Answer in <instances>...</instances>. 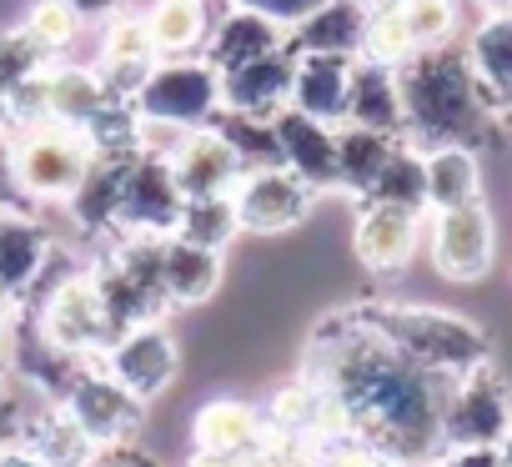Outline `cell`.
<instances>
[{"mask_svg": "<svg viewBox=\"0 0 512 467\" xmlns=\"http://www.w3.org/2000/svg\"><path fill=\"white\" fill-rule=\"evenodd\" d=\"M307 377L332 387L352 412V432L392 462L442 457V412L452 397V377L407 362L362 322V312L332 317L312 337Z\"/></svg>", "mask_w": 512, "mask_h": 467, "instance_id": "1", "label": "cell"}, {"mask_svg": "<svg viewBox=\"0 0 512 467\" xmlns=\"http://www.w3.org/2000/svg\"><path fill=\"white\" fill-rule=\"evenodd\" d=\"M402 91V131H412L427 151L432 146H477L487 136V96L467 66V56L432 46L397 66Z\"/></svg>", "mask_w": 512, "mask_h": 467, "instance_id": "2", "label": "cell"}, {"mask_svg": "<svg viewBox=\"0 0 512 467\" xmlns=\"http://www.w3.org/2000/svg\"><path fill=\"white\" fill-rule=\"evenodd\" d=\"M362 322L392 342L407 362L437 372V377H462L487 362V337L467 317L432 312V307H362Z\"/></svg>", "mask_w": 512, "mask_h": 467, "instance_id": "3", "label": "cell"}, {"mask_svg": "<svg viewBox=\"0 0 512 467\" xmlns=\"http://www.w3.org/2000/svg\"><path fill=\"white\" fill-rule=\"evenodd\" d=\"M96 156H101V141L86 126H66L46 116V121H31L16 146V181L36 201H61L81 186Z\"/></svg>", "mask_w": 512, "mask_h": 467, "instance_id": "4", "label": "cell"}, {"mask_svg": "<svg viewBox=\"0 0 512 467\" xmlns=\"http://www.w3.org/2000/svg\"><path fill=\"white\" fill-rule=\"evenodd\" d=\"M136 106L146 121H171V126H206L221 106V71L211 61H171L151 66V76L136 91Z\"/></svg>", "mask_w": 512, "mask_h": 467, "instance_id": "5", "label": "cell"}, {"mask_svg": "<svg viewBox=\"0 0 512 467\" xmlns=\"http://www.w3.org/2000/svg\"><path fill=\"white\" fill-rule=\"evenodd\" d=\"M507 432H512V407H507L502 377L487 362L462 372L442 412V452L447 447H497Z\"/></svg>", "mask_w": 512, "mask_h": 467, "instance_id": "6", "label": "cell"}, {"mask_svg": "<svg viewBox=\"0 0 512 467\" xmlns=\"http://www.w3.org/2000/svg\"><path fill=\"white\" fill-rule=\"evenodd\" d=\"M231 201L246 231H287L312 211V186L282 161H267V166H251L236 176Z\"/></svg>", "mask_w": 512, "mask_h": 467, "instance_id": "7", "label": "cell"}, {"mask_svg": "<svg viewBox=\"0 0 512 467\" xmlns=\"http://www.w3.org/2000/svg\"><path fill=\"white\" fill-rule=\"evenodd\" d=\"M61 407L81 422V432L96 442V447H126V437L141 427V397L126 387V382H116L106 367L101 372H81L76 382H71V392L61 397Z\"/></svg>", "mask_w": 512, "mask_h": 467, "instance_id": "8", "label": "cell"}, {"mask_svg": "<svg viewBox=\"0 0 512 467\" xmlns=\"http://www.w3.org/2000/svg\"><path fill=\"white\" fill-rule=\"evenodd\" d=\"M181 186L171 176V161L141 151L131 156L126 166V181H121V206H116V226H131L141 231V237H166V231H176L181 221Z\"/></svg>", "mask_w": 512, "mask_h": 467, "instance_id": "9", "label": "cell"}, {"mask_svg": "<svg viewBox=\"0 0 512 467\" xmlns=\"http://www.w3.org/2000/svg\"><path fill=\"white\" fill-rule=\"evenodd\" d=\"M36 332H41L51 347H61V352H81V357H91L96 347H111L106 307H101L96 282H86V277H66L56 292H46V307L36 312Z\"/></svg>", "mask_w": 512, "mask_h": 467, "instance_id": "10", "label": "cell"}, {"mask_svg": "<svg viewBox=\"0 0 512 467\" xmlns=\"http://www.w3.org/2000/svg\"><path fill=\"white\" fill-rule=\"evenodd\" d=\"M432 262L447 282H477L492 267V216L482 201L432 211Z\"/></svg>", "mask_w": 512, "mask_h": 467, "instance_id": "11", "label": "cell"}, {"mask_svg": "<svg viewBox=\"0 0 512 467\" xmlns=\"http://www.w3.org/2000/svg\"><path fill=\"white\" fill-rule=\"evenodd\" d=\"M181 357H176V337L161 327V322H141L131 332H121L111 347H106V372L116 382H126L141 402L156 397L171 377H176Z\"/></svg>", "mask_w": 512, "mask_h": 467, "instance_id": "12", "label": "cell"}, {"mask_svg": "<svg viewBox=\"0 0 512 467\" xmlns=\"http://www.w3.org/2000/svg\"><path fill=\"white\" fill-rule=\"evenodd\" d=\"M241 171H246V161L236 156V146L221 131H186L181 146L171 151V176H176V186H181L186 201H196V196H226Z\"/></svg>", "mask_w": 512, "mask_h": 467, "instance_id": "13", "label": "cell"}, {"mask_svg": "<svg viewBox=\"0 0 512 467\" xmlns=\"http://www.w3.org/2000/svg\"><path fill=\"white\" fill-rule=\"evenodd\" d=\"M292 76H297L292 51H272L246 66H231L221 71V106L241 116H277L292 101Z\"/></svg>", "mask_w": 512, "mask_h": 467, "instance_id": "14", "label": "cell"}, {"mask_svg": "<svg viewBox=\"0 0 512 467\" xmlns=\"http://www.w3.org/2000/svg\"><path fill=\"white\" fill-rule=\"evenodd\" d=\"M272 131H277V156L287 171H297L312 191L337 186V131H327V121H317L297 106H282Z\"/></svg>", "mask_w": 512, "mask_h": 467, "instance_id": "15", "label": "cell"}, {"mask_svg": "<svg viewBox=\"0 0 512 467\" xmlns=\"http://www.w3.org/2000/svg\"><path fill=\"white\" fill-rule=\"evenodd\" d=\"M417 216L412 206H392V201H367V211L357 216V257L372 272H397L407 267L412 247H417Z\"/></svg>", "mask_w": 512, "mask_h": 467, "instance_id": "16", "label": "cell"}, {"mask_svg": "<svg viewBox=\"0 0 512 467\" xmlns=\"http://www.w3.org/2000/svg\"><path fill=\"white\" fill-rule=\"evenodd\" d=\"M357 56L342 51H302L297 76H292V106L317 116V121H342L347 116V91H352Z\"/></svg>", "mask_w": 512, "mask_h": 467, "instance_id": "17", "label": "cell"}, {"mask_svg": "<svg viewBox=\"0 0 512 467\" xmlns=\"http://www.w3.org/2000/svg\"><path fill=\"white\" fill-rule=\"evenodd\" d=\"M191 442L196 452H262L272 447V422H262V412L236 397H216L196 412Z\"/></svg>", "mask_w": 512, "mask_h": 467, "instance_id": "18", "label": "cell"}, {"mask_svg": "<svg viewBox=\"0 0 512 467\" xmlns=\"http://www.w3.org/2000/svg\"><path fill=\"white\" fill-rule=\"evenodd\" d=\"M467 66L492 111H512V11H497L477 26L467 46Z\"/></svg>", "mask_w": 512, "mask_h": 467, "instance_id": "19", "label": "cell"}, {"mask_svg": "<svg viewBox=\"0 0 512 467\" xmlns=\"http://www.w3.org/2000/svg\"><path fill=\"white\" fill-rule=\"evenodd\" d=\"M46 267V231L16 211H0V292L11 302L41 282Z\"/></svg>", "mask_w": 512, "mask_h": 467, "instance_id": "20", "label": "cell"}, {"mask_svg": "<svg viewBox=\"0 0 512 467\" xmlns=\"http://www.w3.org/2000/svg\"><path fill=\"white\" fill-rule=\"evenodd\" d=\"M347 121H352V126L387 131V136L402 131V91H397V71H392V66L357 61L352 91H347Z\"/></svg>", "mask_w": 512, "mask_h": 467, "instance_id": "21", "label": "cell"}, {"mask_svg": "<svg viewBox=\"0 0 512 467\" xmlns=\"http://www.w3.org/2000/svg\"><path fill=\"white\" fill-rule=\"evenodd\" d=\"M422 171H427V206L432 211L482 201V171H477L472 146H432V151H422Z\"/></svg>", "mask_w": 512, "mask_h": 467, "instance_id": "22", "label": "cell"}, {"mask_svg": "<svg viewBox=\"0 0 512 467\" xmlns=\"http://www.w3.org/2000/svg\"><path fill=\"white\" fill-rule=\"evenodd\" d=\"M161 282H166V297L176 307L206 302L221 282V252H206V247H191V242L171 237L161 247Z\"/></svg>", "mask_w": 512, "mask_h": 467, "instance_id": "23", "label": "cell"}, {"mask_svg": "<svg viewBox=\"0 0 512 467\" xmlns=\"http://www.w3.org/2000/svg\"><path fill=\"white\" fill-rule=\"evenodd\" d=\"M16 442H26L31 452H41L51 467H91V457L101 452V447L81 432V422H76L66 407H51V412H41L36 422L16 427Z\"/></svg>", "mask_w": 512, "mask_h": 467, "instance_id": "24", "label": "cell"}, {"mask_svg": "<svg viewBox=\"0 0 512 467\" xmlns=\"http://www.w3.org/2000/svg\"><path fill=\"white\" fill-rule=\"evenodd\" d=\"M272 51H282V26L267 21V16H256V11H241V6H236V11L216 26V36H211V66H216V71L246 66V61L272 56Z\"/></svg>", "mask_w": 512, "mask_h": 467, "instance_id": "25", "label": "cell"}, {"mask_svg": "<svg viewBox=\"0 0 512 467\" xmlns=\"http://www.w3.org/2000/svg\"><path fill=\"white\" fill-rule=\"evenodd\" d=\"M111 111V91L96 71H51L46 76V116L66 126H96Z\"/></svg>", "mask_w": 512, "mask_h": 467, "instance_id": "26", "label": "cell"}, {"mask_svg": "<svg viewBox=\"0 0 512 467\" xmlns=\"http://www.w3.org/2000/svg\"><path fill=\"white\" fill-rule=\"evenodd\" d=\"M367 11L357 0H322V6L297 26V46L302 51H342V56H357L362 41H367Z\"/></svg>", "mask_w": 512, "mask_h": 467, "instance_id": "27", "label": "cell"}, {"mask_svg": "<svg viewBox=\"0 0 512 467\" xmlns=\"http://www.w3.org/2000/svg\"><path fill=\"white\" fill-rule=\"evenodd\" d=\"M126 166H131V156H106V151H101V156L91 161V171L81 176V186L66 196L71 211H76V221H81L86 231H106V226H116V206H121Z\"/></svg>", "mask_w": 512, "mask_h": 467, "instance_id": "28", "label": "cell"}, {"mask_svg": "<svg viewBox=\"0 0 512 467\" xmlns=\"http://www.w3.org/2000/svg\"><path fill=\"white\" fill-rule=\"evenodd\" d=\"M392 146H397V136L372 131V126H352V121H347V131H337V186L367 196L372 181H377V171L387 166Z\"/></svg>", "mask_w": 512, "mask_h": 467, "instance_id": "29", "label": "cell"}, {"mask_svg": "<svg viewBox=\"0 0 512 467\" xmlns=\"http://www.w3.org/2000/svg\"><path fill=\"white\" fill-rule=\"evenodd\" d=\"M151 41H156V56H186L206 41L211 21H206V0H156L151 16Z\"/></svg>", "mask_w": 512, "mask_h": 467, "instance_id": "30", "label": "cell"}, {"mask_svg": "<svg viewBox=\"0 0 512 467\" xmlns=\"http://www.w3.org/2000/svg\"><path fill=\"white\" fill-rule=\"evenodd\" d=\"M236 231H241V216H236V201L226 191V196H196V201H186L171 237H181L191 247H206V252H221Z\"/></svg>", "mask_w": 512, "mask_h": 467, "instance_id": "31", "label": "cell"}, {"mask_svg": "<svg viewBox=\"0 0 512 467\" xmlns=\"http://www.w3.org/2000/svg\"><path fill=\"white\" fill-rule=\"evenodd\" d=\"M367 201H392V206H412V211H422L427 206V171H422V151H412V146H392V156H387V166L377 171V181H372V191H367Z\"/></svg>", "mask_w": 512, "mask_h": 467, "instance_id": "32", "label": "cell"}, {"mask_svg": "<svg viewBox=\"0 0 512 467\" xmlns=\"http://www.w3.org/2000/svg\"><path fill=\"white\" fill-rule=\"evenodd\" d=\"M402 21H407V36L417 51H432V46H447L452 31H457V6L452 0H402Z\"/></svg>", "mask_w": 512, "mask_h": 467, "instance_id": "33", "label": "cell"}, {"mask_svg": "<svg viewBox=\"0 0 512 467\" xmlns=\"http://www.w3.org/2000/svg\"><path fill=\"white\" fill-rule=\"evenodd\" d=\"M76 31H81V11L71 6V0H36V11H31V21H26V36H31L46 56L66 51V46L76 41Z\"/></svg>", "mask_w": 512, "mask_h": 467, "instance_id": "34", "label": "cell"}, {"mask_svg": "<svg viewBox=\"0 0 512 467\" xmlns=\"http://www.w3.org/2000/svg\"><path fill=\"white\" fill-rule=\"evenodd\" d=\"M41 66H46V51H41L26 31L0 36V91L21 86V81H26V76H36Z\"/></svg>", "mask_w": 512, "mask_h": 467, "instance_id": "35", "label": "cell"}, {"mask_svg": "<svg viewBox=\"0 0 512 467\" xmlns=\"http://www.w3.org/2000/svg\"><path fill=\"white\" fill-rule=\"evenodd\" d=\"M241 11H256V16H267V21H277V26H302L322 0H236Z\"/></svg>", "mask_w": 512, "mask_h": 467, "instance_id": "36", "label": "cell"}, {"mask_svg": "<svg viewBox=\"0 0 512 467\" xmlns=\"http://www.w3.org/2000/svg\"><path fill=\"white\" fill-rule=\"evenodd\" d=\"M322 467H392V457L377 452L362 437H347V442H332V452L322 457Z\"/></svg>", "mask_w": 512, "mask_h": 467, "instance_id": "37", "label": "cell"}, {"mask_svg": "<svg viewBox=\"0 0 512 467\" xmlns=\"http://www.w3.org/2000/svg\"><path fill=\"white\" fill-rule=\"evenodd\" d=\"M262 467H322V457H317L307 442H287V437H282V442L267 447V462H262Z\"/></svg>", "mask_w": 512, "mask_h": 467, "instance_id": "38", "label": "cell"}, {"mask_svg": "<svg viewBox=\"0 0 512 467\" xmlns=\"http://www.w3.org/2000/svg\"><path fill=\"white\" fill-rule=\"evenodd\" d=\"M437 462L442 467H507L497 447H447Z\"/></svg>", "mask_w": 512, "mask_h": 467, "instance_id": "39", "label": "cell"}, {"mask_svg": "<svg viewBox=\"0 0 512 467\" xmlns=\"http://www.w3.org/2000/svg\"><path fill=\"white\" fill-rule=\"evenodd\" d=\"M16 186H21V181H16V151L0 141V211L16 201Z\"/></svg>", "mask_w": 512, "mask_h": 467, "instance_id": "40", "label": "cell"}, {"mask_svg": "<svg viewBox=\"0 0 512 467\" xmlns=\"http://www.w3.org/2000/svg\"><path fill=\"white\" fill-rule=\"evenodd\" d=\"M0 467H51V462H46L41 452H31L26 442H16V437H11L6 447H0Z\"/></svg>", "mask_w": 512, "mask_h": 467, "instance_id": "41", "label": "cell"}, {"mask_svg": "<svg viewBox=\"0 0 512 467\" xmlns=\"http://www.w3.org/2000/svg\"><path fill=\"white\" fill-rule=\"evenodd\" d=\"M91 467H151V462L136 457V452H126V447H101V452L91 457Z\"/></svg>", "mask_w": 512, "mask_h": 467, "instance_id": "42", "label": "cell"}, {"mask_svg": "<svg viewBox=\"0 0 512 467\" xmlns=\"http://www.w3.org/2000/svg\"><path fill=\"white\" fill-rule=\"evenodd\" d=\"M11 437H16V412H11L6 402H0V447H6Z\"/></svg>", "mask_w": 512, "mask_h": 467, "instance_id": "43", "label": "cell"}, {"mask_svg": "<svg viewBox=\"0 0 512 467\" xmlns=\"http://www.w3.org/2000/svg\"><path fill=\"white\" fill-rule=\"evenodd\" d=\"M6 332H11V297L0 292V337H6Z\"/></svg>", "mask_w": 512, "mask_h": 467, "instance_id": "44", "label": "cell"}, {"mask_svg": "<svg viewBox=\"0 0 512 467\" xmlns=\"http://www.w3.org/2000/svg\"><path fill=\"white\" fill-rule=\"evenodd\" d=\"M392 467H442L437 457H402V462H392Z\"/></svg>", "mask_w": 512, "mask_h": 467, "instance_id": "45", "label": "cell"}, {"mask_svg": "<svg viewBox=\"0 0 512 467\" xmlns=\"http://www.w3.org/2000/svg\"><path fill=\"white\" fill-rule=\"evenodd\" d=\"M6 126H11V96L0 91V131H6Z\"/></svg>", "mask_w": 512, "mask_h": 467, "instance_id": "46", "label": "cell"}, {"mask_svg": "<svg viewBox=\"0 0 512 467\" xmlns=\"http://www.w3.org/2000/svg\"><path fill=\"white\" fill-rule=\"evenodd\" d=\"M71 6H76V11H106L111 0H71Z\"/></svg>", "mask_w": 512, "mask_h": 467, "instance_id": "47", "label": "cell"}, {"mask_svg": "<svg viewBox=\"0 0 512 467\" xmlns=\"http://www.w3.org/2000/svg\"><path fill=\"white\" fill-rule=\"evenodd\" d=\"M477 6H487V11L497 16V11H512V0H477Z\"/></svg>", "mask_w": 512, "mask_h": 467, "instance_id": "48", "label": "cell"}, {"mask_svg": "<svg viewBox=\"0 0 512 467\" xmlns=\"http://www.w3.org/2000/svg\"><path fill=\"white\" fill-rule=\"evenodd\" d=\"M497 452H502V462H507V467H512V432H507V437H502V442H497Z\"/></svg>", "mask_w": 512, "mask_h": 467, "instance_id": "49", "label": "cell"}, {"mask_svg": "<svg viewBox=\"0 0 512 467\" xmlns=\"http://www.w3.org/2000/svg\"><path fill=\"white\" fill-rule=\"evenodd\" d=\"M0 397H6V362H0Z\"/></svg>", "mask_w": 512, "mask_h": 467, "instance_id": "50", "label": "cell"}]
</instances>
